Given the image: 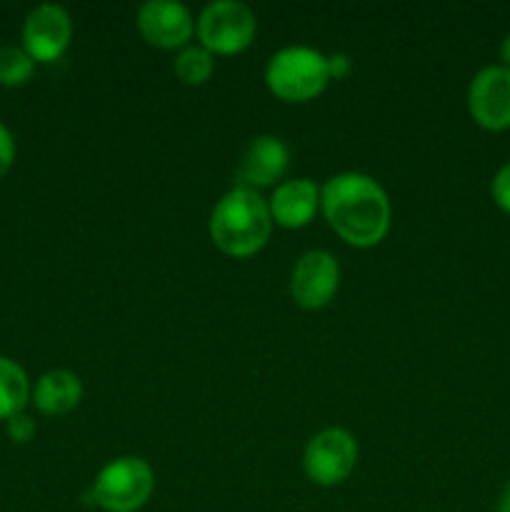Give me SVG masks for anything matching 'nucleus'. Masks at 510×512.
I'll list each match as a JSON object with an SVG mask.
<instances>
[{"mask_svg":"<svg viewBox=\"0 0 510 512\" xmlns=\"http://www.w3.org/2000/svg\"><path fill=\"white\" fill-rule=\"evenodd\" d=\"M320 210L330 230L353 248H375L390 230L388 193L365 173H338L320 188Z\"/></svg>","mask_w":510,"mask_h":512,"instance_id":"obj_1","label":"nucleus"},{"mask_svg":"<svg viewBox=\"0 0 510 512\" xmlns=\"http://www.w3.org/2000/svg\"><path fill=\"white\" fill-rule=\"evenodd\" d=\"M208 233L215 248L230 258L260 253L273 233L268 200L258 190L235 185L210 210Z\"/></svg>","mask_w":510,"mask_h":512,"instance_id":"obj_2","label":"nucleus"},{"mask_svg":"<svg viewBox=\"0 0 510 512\" xmlns=\"http://www.w3.org/2000/svg\"><path fill=\"white\" fill-rule=\"evenodd\" d=\"M330 83L328 55L308 45H290L270 55L265 65V85L283 103H308Z\"/></svg>","mask_w":510,"mask_h":512,"instance_id":"obj_3","label":"nucleus"},{"mask_svg":"<svg viewBox=\"0 0 510 512\" xmlns=\"http://www.w3.org/2000/svg\"><path fill=\"white\" fill-rule=\"evenodd\" d=\"M155 493V473L148 460L123 455L110 460L95 475L88 503L103 512H138Z\"/></svg>","mask_w":510,"mask_h":512,"instance_id":"obj_4","label":"nucleus"},{"mask_svg":"<svg viewBox=\"0 0 510 512\" xmlns=\"http://www.w3.org/2000/svg\"><path fill=\"white\" fill-rule=\"evenodd\" d=\"M200 45L213 55H238L255 40L258 20L240 0H215L195 20Z\"/></svg>","mask_w":510,"mask_h":512,"instance_id":"obj_5","label":"nucleus"},{"mask_svg":"<svg viewBox=\"0 0 510 512\" xmlns=\"http://www.w3.org/2000/svg\"><path fill=\"white\" fill-rule=\"evenodd\" d=\"M358 443L345 428H325L308 440L303 453L305 478L320 488H335L353 475Z\"/></svg>","mask_w":510,"mask_h":512,"instance_id":"obj_6","label":"nucleus"},{"mask_svg":"<svg viewBox=\"0 0 510 512\" xmlns=\"http://www.w3.org/2000/svg\"><path fill=\"white\" fill-rule=\"evenodd\" d=\"M468 113L488 133L510 130V68L493 63L480 68L468 85Z\"/></svg>","mask_w":510,"mask_h":512,"instance_id":"obj_7","label":"nucleus"},{"mask_svg":"<svg viewBox=\"0 0 510 512\" xmlns=\"http://www.w3.org/2000/svg\"><path fill=\"white\" fill-rule=\"evenodd\" d=\"M73 40V20L58 3H40L23 20V48L35 63H55Z\"/></svg>","mask_w":510,"mask_h":512,"instance_id":"obj_8","label":"nucleus"},{"mask_svg":"<svg viewBox=\"0 0 510 512\" xmlns=\"http://www.w3.org/2000/svg\"><path fill=\"white\" fill-rule=\"evenodd\" d=\"M340 288V265L328 250H308L295 263L290 275V298L303 310L330 305Z\"/></svg>","mask_w":510,"mask_h":512,"instance_id":"obj_9","label":"nucleus"},{"mask_svg":"<svg viewBox=\"0 0 510 512\" xmlns=\"http://www.w3.org/2000/svg\"><path fill=\"white\" fill-rule=\"evenodd\" d=\"M140 35L160 50H183L195 33V18L188 5L175 0H148L135 15Z\"/></svg>","mask_w":510,"mask_h":512,"instance_id":"obj_10","label":"nucleus"},{"mask_svg":"<svg viewBox=\"0 0 510 512\" xmlns=\"http://www.w3.org/2000/svg\"><path fill=\"white\" fill-rule=\"evenodd\" d=\"M288 165V145L275 135H258L250 140L238 168H235V183L250 190L270 188L288 173Z\"/></svg>","mask_w":510,"mask_h":512,"instance_id":"obj_11","label":"nucleus"},{"mask_svg":"<svg viewBox=\"0 0 510 512\" xmlns=\"http://www.w3.org/2000/svg\"><path fill=\"white\" fill-rule=\"evenodd\" d=\"M273 225L285 230H300L313 223L320 210V188L310 178L283 180L275 185L268 200Z\"/></svg>","mask_w":510,"mask_h":512,"instance_id":"obj_12","label":"nucleus"},{"mask_svg":"<svg viewBox=\"0 0 510 512\" xmlns=\"http://www.w3.org/2000/svg\"><path fill=\"white\" fill-rule=\"evenodd\" d=\"M80 400H83V383L73 370L65 368H55L40 375L30 393V403L50 418L68 415L70 410L78 408Z\"/></svg>","mask_w":510,"mask_h":512,"instance_id":"obj_13","label":"nucleus"},{"mask_svg":"<svg viewBox=\"0 0 510 512\" xmlns=\"http://www.w3.org/2000/svg\"><path fill=\"white\" fill-rule=\"evenodd\" d=\"M30 378L15 360L0 355V420H10L13 415L25 413L30 403Z\"/></svg>","mask_w":510,"mask_h":512,"instance_id":"obj_14","label":"nucleus"},{"mask_svg":"<svg viewBox=\"0 0 510 512\" xmlns=\"http://www.w3.org/2000/svg\"><path fill=\"white\" fill-rule=\"evenodd\" d=\"M175 78L183 85H203L215 73V55L203 45H185L173 63Z\"/></svg>","mask_w":510,"mask_h":512,"instance_id":"obj_15","label":"nucleus"},{"mask_svg":"<svg viewBox=\"0 0 510 512\" xmlns=\"http://www.w3.org/2000/svg\"><path fill=\"white\" fill-rule=\"evenodd\" d=\"M35 73V60L25 53L23 45H0V85L20 88Z\"/></svg>","mask_w":510,"mask_h":512,"instance_id":"obj_16","label":"nucleus"},{"mask_svg":"<svg viewBox=\"0 0 510 512\" xmlns=\"http://www.w3.org/2000/svg\"><path fill=\"white\" fill-rule=\"evenodd\" d=\"M490 198L505 215H510V160L500 165L498 173L490 180Z\"/></svg>","mask_w":510,"mask_h":512,"instance_id":"obj_17","label":"nucleus"},{"mask_svg":"<svg viewBox=\"0 0 510 512\" xmlns=\"http://www.w3.org/2000/svg\"><path fill=\"white\" fill-rule=\"evenodd\" d=\"M35 430H38L35 428V420L25 413H18L10 420H5V433L18 445H28L35 438Z\"/></svg>","mask_w":510,"mask_h":512,"instance_id":"obj_18","label":"nucleus"},{"mask_svg":"<svg viewBox=\"0 0 510 512\" xmlns=\"http://www.w3.org/2000/svg\"><path fill=\"white\" fill-rule=\"evenodd\" d=\"M15 163V138L8 125L0 120V178L8 175V170Z\"/></svg>","mask_w":510,"mask_h":512,"instance_id":"obj_19","label":"nucleus"},{"mask_svg":"<svg viewBox=\"0 0 510 512\" xmlns=\"http://www.w3.org/2000/svg\"><path fill=\"white\" fill-rule=\"evenodd\" d=\"M328 70H330V80H343L348 78L350 70H353V60H350L345 53H333L328 55Z\"/></svg>","mask_w":510,"mask_h":512,"instance_id":"obj_20","label":"nucleus"},{"mask_svg":"<svg viewBox=\"0 0 510 512\" xmlns=\"http://www.w3.org/2000/svg\"><path fill=\"white\" fill-rule=\"evenodd\" d=\"M498 58H500V65H505V68H510V33H505L503 40H500V45H498Z\"/></svg>","mask_w":510,"mask_h":512,"instance_id":"obj_21","label":"nucleus"},{"mask_svg":"<svg viewBox=\"0 0 510 512\" xmlns=\"http://www.w3.org/2000/svg\"><path fill=\"white\" fill-rule=\"evenodd\" d=\"M498 512H510V483L505 485L503 493H500V500H498Z\"/></svg>","mask_w":510,"mask_h":512,"instance_id":"obj_22","label":"nucleus"}]
</instances>
